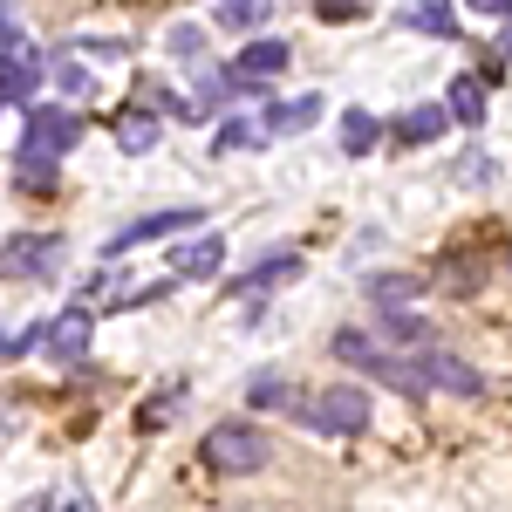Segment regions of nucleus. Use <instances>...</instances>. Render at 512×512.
<instances>
[{"label":"nucleus","instance_id":"obj_20","mask_svg":"<svg viewBox=\"0 0 512 512\" xmlns=\"http://www.w3.org/2000/svg\"><path fill=\"white\" fill-rule=\"evenodd\" d=\"M335 355H342V362H355V369H362V376H369V369H376V342H369V335H362V328H342V335H335Z\"/></svg>","mask_w":512,"mask_h":512},{"label":"nucleus","instance_id":"obj_9","mask_svg":"<svg viewBox=\"0 0 512 512\" xmlns=\"http://www.w3.org/2000/svg\"><path fill=\"white\" fill-rule=\"evenodd\" d=\"M178 226H205V212L198 205H171V212H144V219H130L117 239H110V253H130L137 239H164V233H178Z\"/></svg>","mask_w":512,"mask_h":512},{"label":"nucleus","instance_id":"obj_25","mask_svg":"<svg viewBox=\"0 0 512 512\" xmlns=\"http://www.w3.org/2000/svg\"><path fill=\"white\" fill-rule=\"evenodd\" d=\"M171 55H185V62L198 55V62H205V35H198L192 21H178V28H171Z\"/></svg>","mask_w":512,"mask_h":512},{"label":"nucleus","instance_id":"obj_24","mask_svg":"<svg viewBox=\"0 0 512 512\" xmlns=\"http://www.w3.org/2000/svg\"><path fill=\"white\" fill-rule=\"evenodd\" d=\"M48 69H55V82H62L69 96H89V89H96V76H89L82 62H48Z\"/></svg>","mask_w":512,"mask_h":512},{"label":"nucleus","instance_id":"obj_26","mask_svg":"<svg viewBox=\"0 0 512 512\" xmlns=\"http://www.w3.org/2000/svg\"><path fill=\"white\" fill-rule=\"evenodd\" d=\"M41 506H48V512H96V506H89V492H76V485H62V492H48Z\"/></svg>","mask_w":512,"mask_h":512},{"label":"nucleus","instance_id":"obj_13","mask_svg":"<svg viewBox=\"0 0 512 512\" xmlns=\"http://www.w3.org/2000/svg\"><path fill=\"white\" fill-rule=\"evenodd\" d=\"M444 117L465 123V130H478V123H485V89H478L472 76H458V82H451V96H444Z\"/></svg>","mask_w":512,"mask_h":512},{"label":"nucleus","instance_id":"obj_1","mask_svg":"<svg viewBox=\"0 0 512 512\" xmlns=\"http://www.w3.org/2000/svg\"><path fill=\"white\" fill-rule=\"evenodd\" d=\"M198 458H205V472H219V478H253V472H267L274 444H267L260 424L226 417V424H212V431L198 437Z\"/></svg>","mask_w":512,"mask_h":512},{"label":"nucleus","instance_id":"obj_3","mask_svg":"<svg viewBox=\"0 0 512 512\" xmlns=\"http://www.w3.org/2000/svg\"><path fill=\"white\" fill-rule=\"evenodd\" d=\"M82 144V117L69 110V103H35L28 110V130H21V158H48L62 164L69 151Z\"/></svg>","mask_w":512,"mask_h":512},{"label":"nucleus","instance_id":"obj_12","mask_svg":"<svg viewBox=\"0 0 512 512\" xmlns=\"http://www.w3.org/2000/svg\"><path fill=\"white\" fill-rule=\"evenodd\" d=\"M267 14H274L267 0H219V7H212V21H219V28H233V35H260V28H267Z\"/></svg>","mask_w":512,"mask_h":512},{"label":"nucleus","instance_id":"obj_18","mask_svg":"<svg viewBox=\"0 0 512 512\" xmlns=\"http://www.w3.org/2000/svg\"><path fill=\"white\" fill-rule=\"evenodd\" d=\"M383 342H396V349H431V328H424V321L417 315H383Z\"/></svg>","mask_w":512,"mask_h":512},{"label":"nucleus","instance_id":"obj_28","mask_svg":"<svg viewBox=\"0 0 512 512\" xmlns=\"http://www.w3.org/2000/svg\"><path fill=\"white\" fill-rule=\"evenodd\" d=\"M0 48H7V55L21 48V14H14V7H0Z\"/></svg>","mask_w":512,"mask_h":512},{"label":"nucleus","instance_id":"obj_29","mask_svg":"<svg viewBox=\"0 0 512 512\" xmlns=\"http://www.w3.org/2000/svg\"><path fill=\"white\" fill-rule=\"evenodd\" d=\"M499 48H506V55H512V21H506V41H499Z\"/></svg>","mask_w":512,"mask_h":512},{"label":"nucleus","instance_id":"obj_16","mask_svg":"<svg viewBox=\"0 0 512 512\" xmlns=\"http://www.w3.org/2000/svg\"><path fill=\"white\" fill-rule=\"evenodd\" d=\"M219 260H226V246H219V239L178 246V274H185V280H212V274H219Z\"/></svg>","mask_w":512,"mask_h":512},{"label":"nucleus","instance_id":"obj_8","mask_svg":"<svg viewBox=\"0 0 512 512\" xmlns=\"http://www.w3.org/2000/svg\"><path fill=\"white\" fill-rule=\"evenodd\" d=\"M89 328H96V321H89V308L76 301L69 315H55L41 328V349L55 355V362H82V355H89Z\"/></svg>","mask_w":512,"mask_h":512},{"label":"nucleus","instance_id":"obj_23","mask_svg":"<svg viewBox=\"0 0 512 512\" xmlns=\"http://www.w3.org/2000/svg\"><path fill=\"white\" fill-rule=\"evenodd\" d=\"M14 164H21V185L28 192H55V178H62V164H48V158H21L14 151Z\"/></svg>","mask_w":512,"mask_h":512},{"label":"nucleus","instance_id":"obj_2","mask_svg":"<svg viewBox=\"0 0 512 512\" xmlns=\"http://www.w3.org/2000/svg\"><path fill=\"white\" fill-rule=\"evenodd\" d=\"M294 424H308L315 437H355V431H369V390H362V383H335V390L294 403Z\"/></svg>","mask_w":512,"mask_h":512},{"label":"nucleus","instance_id":"obj_6","mask_svg":"<svg viewBox=\"0 0 512 512\" xmlns=\"http://www.w3.org/2000/svg\"><path fill=\"white\" fill-rule=\"evenodd\" d=\"M417 369H424V390H451V396H478V390H485V376H478L472 362L451 355V349H437V342L417 355Z\"/></svg>","mask_w":512,"mask_h":512},{"label":"nucleus","instance_id":"obj_4","mask_svg":"<svg viewBox=\"0 0 512 512\" xmlns=\"http://www.w3.org/2000/svg\"><path fill=\"white\" fill-rule=\"evenodd\" d=\"M62 260H69V246L55 233H21V239H7L0 246V280H55L62 274Z\"/></svg>","mask_w":512,"mask_h":512},{"label":"nucleus","instance_id":"obj_27","mask_svg":"<svg viewBox=\"0 0 512 512\" xmlns=\"http://www.w3.org/2000/svg\"><path fill=\"white\" fill-rule=\"evenodd\" d=\"M246 144H260V123H226L219 130V151H246Z\"/></svg>","mask_w":512,"mask_h":512},{"label":"nucleus","instance_id":"obj_5","mask_svg":"<svg viewBox=\"0 0 512 512\" xmlns=\"http://www.w3.org/2000/svg\"><path fill=\"white\" fill-rule=\"evenodd\" d=\"M294 55H287V41H274V35H260V41H246L239 48V62H233V76H239V96H260L267 82L287 69Z\"/></svg>","mask_w":512,"mask_h":512},{"label":"nucleus","instance_id":"obj_17","mask_svg":"<svg viewBox=\"0 0 512 512\" xmlns=\"http://www.w3.org/2000/svg\"><path fill=\"white\" fill-rule=\"evenodd\" d=\"M424 294V280H410V274H383V280H369V301L383 308V315H396L403 301H417Z\"/></svg>","mask_w":512,"mask_h":512},{"label":"nucleus","instance_id":"obj_19","mask_svg":"<svg viewBox=\"0 0 512 512\" xmlns=\"http://www.w3.org/2000/svg\"><path fill=\"white\" fill-rule=\"evenodd\" d=\"M117 144L123 151H151V144H158V117H144V110L117 117Z\"/></svg>","mask_w":512,"mask_h":512},{"label":"nucleus","instance_id":"obj_14","mask_svg":"<svg viewBox=\"0 0 512 512\" xmlns=\"http://www.w3.org/2000/svg\"><path fill=\"white\" fill-rule=\"evenodd\" d=\"M403 28H424V35L451 41L458 35V14H451V0H417V7H403Z\"/></svg>","mask_w":512,"mask_h":512},{"label":"nucleus","instance_id":"obj_7","mask_svg":"<svg viewBox=\"0 0 512 512\" xmlns=\"http://www.w3.org/2000/svg\"><path fill=\"white\" fill-rule=\"evenodd\" d=\"M41 76H48V62H41L35 48H14V55H0V103H28V110H35Z\"/></svg>","mask_w":512,"mask_h":512},{"label":"nucleus","instance_id":"obj_22","mask_svg":"<svg viewBox=\"0 0 512 512\" xmlns=\"http://www.w3.org/2000/svg\"><path fill=\"white\" fill-rule=\"evenodd\" d=\"M287 274H301V253H267V260H253V267H246V280H253V287L287 280Z\"/></svg>","mask_w":512,"mask_h":512},{"label":"nucleus","instance_id":"obj_15","mask_svg":"<svg viewBox=\"0 0 512 512\" xmlns=\"http://www.w3.org/2000/svg\"><path fill=\"white\" fill-rule=\"evenodd\" d=\"M376 137H383V123L369 117L362 103H355V110H342V151H349V158H362V151H376Z\"/></svg>","mask_w":512,"mask_h":512},{"label":"nucleus","instance_id":"obj_10","mask_svg":"<svg viewBox=\"0 0 512 512\" xmlns=\"http://www.w3.org/2000/svg\"><path fill=\"white\" fill-rule=\"evenodd\" d=\"M315 117H321V96L308 89V96H294V103H274V110H267V123H260V137H301Z\"/></svg>","mask_w":512,"mask_h":512},{"label":"nucleus","instance_id":"obj_11","mask_svg":"<svg viewBox=\"0 0 512 512\" xmlns=\"http://www.w3.org/2000/svg\"><path fill=\"white\" fill-rule=\"evenodd\" d=\"M444 103H417V110H403V117H396V137H403V144H437V137H444Z\"/></svg>","mask_w":512,"mask_h":512},{"label":"nucleus","instance_id":"obj_21","mask_svg":"<svg viewBox=\"0 0 512 512\" xmlns=\"http://www.w3.org/2000/svg\"><path fill=\"white\" fill-rule=\"evenodd\" d=\"M246 396H253V403H260V410H280V403H287V410H294V396H287V376H280V369H260V376H253V383H246Z\"/></svg>","mask_w":512,"mask_h":512}]
</instances>
